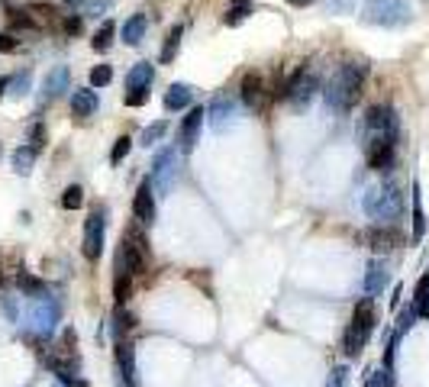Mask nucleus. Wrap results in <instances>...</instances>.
Instances as JSON below:
<instances>
[{
	"instance_id": "f257e3e1",
	"label": "nucleus",
	"mask_w": 429,
	"mask_h": 387,
	"mask_svg": "<svg viewBox=\"0 0 429 387\" xmlns=\"http://www.w3.org/2000/svg\"><path fill=\"white\" fill-rule=\"evenodd\" d=\"M365 78H368V65L362 61H342V65L333 71V78L326 81V103L329 110H336V113H349V110L358 103L362 97V85Z\"/></svg>"
},
{
	"instance_id": "f03ea898",
	"label": "nucleus",
	"mask_w": 429,
	"mask_h": 387,
	"mask_svg": "<svg viewBox=\"0 0 429 387\" xmlns=\"http://www.w3.org/2000/svg\"><path fill=\"white\" fill-rule=\"evenodd\" d=\"M362 207H365V213H368L371 219H378L381 226H387V223H394V219L404 213V194H400V187L397 184L384 181V184L368 187Z\"/></svg>"
},
{
	"instance_id": "7ed1b4c3",
	"label": "nucleus",
	"mask_w": 429,
	"mask_h": 387,
	"mask_svg": "<svg viewBox=\"0 0 429 387\" xmlns=\"http://www.w3.org/2000/svg\"><path fill=\"white\" fill-rule=\"evenodd\" d=\"M375 303H371V297H365V300L355 303V313H352V323H349V329H345L342 336V352L349 355V358H358L365 349V342H368L371 329H375Z\"/></svg>"
},
{
	"instance_id": "20e7f679",
	"label": "nucleus",
	"mask_w": 429,
	"mask_h": 387,
	"mask_svg": "<svg viewBox=\"0 0 429 387\" xmlns=\"http://www.w3.org/2000/svg\"><path fill=\"white\" fill-rule=\"evenodd\" d=\"M358 17L371 26H404L413 20L410 0H365Z\"/></svg>"
},
{
	"instance_id": "39448f33",
	"label": "nucleus",
	"mask_w": 429,
	"mask_h": 387,
	"mask_svg": "<svg viewBox=\"0 0 429 387\" xmlns=\"http://www.w3.org/2000/svg\"><path fill=\"white\" fill-rule=\"evenodd\" d=\"M152 252H149V242L139 229H126L123 233V249H119V258H117V268H126L129 275H143L149 268Z\"/></svg>"
},
{
	"instance_id": "423d86ee",
	"label": "nucleus",
	"mask_w": 429,
	"mask_h": 387,
	"mask_svg": "<svg viewBox=\"0 0 429 387\" xmlns=\"http://www.w3.org/2000/svg\"><path fill=\"white\" fill-rule=\"evenodd\" d=\"M59 316H61V307L52 300V297H33L29 310H26V320H29L26 326L33 329L36 336H52Z\"/></svg>"
},
{
	"instance_id": "0eeeda50",
	"label": "nucleus",
	"mask_w": 429,
	"mask_h": 387,
	"mask_svg": "<svg viewBox=\"0 0 429 387\" xmlns=\"http://www.w3.org/2000/svg\"><path fill=\"white\" fill-rule=\"evenodd\" d=\"M317 87H320V81L313 75H307V68H297L294 75H291V81L284 85V101L294 110H307L310 101L317 97Z\"/></svg>"
},
{
	"instance_id": "6e6552de",
	"label": "nucleus",
	"mask_w": 429,
	"mask_h": 387,
	"mask_svg": "<svg viewBox=\"0 0 429 387\" xmlns=\"http://www.w3.org/2000/svg\"><path fill=\"white\" fill-rule=\"evenodd\" d=\"M107 213L103 207H94L85 219V242H81V252H85L87 261H97L103 252V236H107Z\"/></svg>"
},
{
	"instance_id": "1a4fd4ad",
	"label": "nucleus",
	"mask_w": 429,
	"mask_h": 387,
	"mask_svg": "<svg viewBox=\"0 0 429 387\" xmlns=\"http://www.w3.org/2000/svg\"><path fill=\"white\" fill-rule=\"evenodd\" d=\"M239 117H242V101L229 97V94H219L217 101L210 103V110H207V119H210V126L217 133H226L229 126H236Z\"/></svg>"
},
{
	"instance_id": "9d476101",
	"label": "nucleus",
	"mask_w": 429,
	"mask_h": 387,
	"mask_svg": "<svg viewBox=\"0 0 429 387\" xmlns=\"http://www.w3.org/2000/svg\"><path fill=\"white\" fill-rule=\"evenodd\" d=\"M362 126H365V139H368V136H391V139H394V136H397V113H394V107H384V103L368 107V113H365V119H362Z\"/></svg>"
},
{
	"instance_id": "9b49d317",
	"label": "nucleus",
	"mask_w": 429,
	"mask_h": 387,
	"mask_svg": "<svg viewBox=\"0 0 429 387\" xmlns=\"http://www.w3.org/2000/svg\"><path fill=\"white\" fill-rule=\"evenodd\" d=\"M365 161L371 171H391L394 165V139L391 136H368L365 139Z\"/></svg>"
},
{
	"instance_id": "f8f14e48",
	"label": "nucleus",
	"mask_w": 429,
	"mask_h": 387,
	"mask_svg": "<svg viewBox=\"0 0 429 387\" xmlns=\"http://www.w3.org/2000/svg\"><path fill=\"white\" fill-rule=\"evenodd\" d=\"M175 175H177V152L175 149H161L152 161V184L159 187L161 194H168L171 184H175Z\"/></svg>"
},
{
	"instance_id": "ddd939ff",
	"label": "nucleus",
	"mask_w": 429,
	"mask_h": 387,
	"mask_svg": "<svg viewBox=\"0 0 429 387\" xmlns=\"http://www.w3.org/2000/svg\"><path fill=\"white\" fill-rule=\"evenodd\" d=\"M133 217L139 219L143 226L155 223V197H152V177H149V181H143V184H139V191H136V197H133Z\"/></svg>"
},
{
	"instance_id": "4468645a",
	"label": "nucleus",
	"mask_w": 429,
	"mask_h": 387,
	"mask_svg": "<svg viewBox=\"0 0 429 387\" xmlns=\"http://www.w3.org/2000/svg\"><path fill=\"white\" fill-rule=\"evenodd\" d=\"M239 101L245 103V107L259 110L261 101H265V78L259 75V71H249V75L242 78V87H239Z\"/></svg>"
},
{
	"instance_id": "2eb2a0df",
	"label": "nucleus",
	"mask_w": 429,
	"mask_h": 387,
	"mask_svg": "<svg viewBox=\"0 0 429 387\" xmlns=\"http://www.w3.org/2000/svg\"><path fill=\"white\" fill-rule=\"evenodd\" d=\"M362 242L368 245V249H375V252H387V249L400 245V233L391 226H375V229H365L362 233Z\"/></svg>"
},
{
	"instance_id": "dca6fc26",
	"label": "nucleus",
	"mask_w": 429,
	"mask_h": 387,
	"mask_svg": "<svg viewBox=\"0 0 429 387\" xmlns=\"http://www.w3.org/2000/svg\"><path fill=\"white\" fill-rule=\"evenodd\" d=\"M65 91H68V68L59 65V68H52L49 75H45V81H43V101H59Z\"/></svg>"
},
{
	"instance_id": "f3484780",
	"label": "nucleus",
	"mask_w": 429,
	"mask_h": 387,
	"mask_svg": "<svg viewBox=\"0 0 429 387\" xmlns=\"http://www.w3.org/2000/svg\"><path fill=\"white\" fill-rule=\"evenodd\" d=\"M117 365H119V374H123L126 387H133L136 384V349H133V342H123V339L117 342Z\"/></svg>"
},
{
	"instance_id": "a211bd4d",
	"label": "nucleus",
	"mask_w": 429,
	"mask_h": 387,
	"mask_svg": "<svg viewBox=\"0 0 429 387\" xmlns=\"http://www.w3.org/2000/svg\"><path fill=\"white\" fill-rule=\"evenodd\" d=\"M152 78H155V68H152V61H139V65L129 68L126 91H149V87H152Z\"/></svg>"
},
{
	"instance_id": "6ab92c4d",
	"label": "nucleus",
	"mask_w": 429,
	"mask_h": 387,
	"mask_svg": "<svg viewBox=\"0 0 429 387\" xmlns=\"http://www.w3.org/2000/svg\"><path fill=\"white\" fill-rule=\"evenodd\" d=\"M203 107H194L191 113L184 117V123H181V145L184 149H191L194 143H197V133H201V126H203Z\"/></svg>"
},
{
	"instance_id": "aec40b11",
	"label": "nucleus",
	"mask_w": 429,
	"mask_h": 387,
	"mask_svg": "<svg viewBox=\"0 0 429 387\" xmlns=\"http://www.w3.org/2000/svg\"><path fill=\"white\" fill-rule=\"evenodd\" d=\"M94 110H97V94H94V87H78L75 94H71V113L75 117H91Z\"/></svg>"
},
{
	"instance_id": "412c9836",
	"label": "nucleus",
	"mask_w": 429,
	"mask_h": 387,
	"mask_svg": "<svg viewBox=\"0 0 429 387\" xmlns=\"http://www.w3.org/2000/svg\"><path fill=\"white\" fill-rule=\"evenodd\" d=\"M387 287V265L384 261H371L368 271H365V294L375 297Z\"/></svg>"
},
{
	"instance_id": "4be33fe9",
	"label": "nucleus",
	"mask_w": 429,
	"mask_h": 387,
	"mask_svg": "<svg viewBox=\"0 0 429 387\" xmlns=\"http://www.w3.org/2000/svg\"><path fill=\"white\" fill-rule=\"evenodd\" d=\"M145 29H149V17L145 13H136V17H129L126 23H123V43L126 45H139L143 43V36H145Z\"/></svg>"
},
{
	"instance_id": "5701e85b",
	"label": "nucleus",
	"mask_w": 429,
	"mask_h": 387,
	"mask_svg": "<svg viewBox=\"0 0 429 387\" xmlns=\"http://www.w3.org/2000/svg\"><path fill=\"white\" fill-rule=\"evenodd\" d=\"M191 101H194V87L191 85H171L168 91H165V110H184V107H191Z\"/></svg>"
},
{
	"instance_id": "b1692460",
	"label": "nucleus",
	"mask_w": 429,
	"mask_h": 387,
	"mask_svg": "<svg viewBox=\"0 0 429 387\" xmlns=\"http://www.w3.org/2000/svg\"><path fill=\"white\" fill-rule=\"evenodd\" d=\"M17 287L23 291V297H45L49 294V287H45V281L43 278H36V275H29V271H20L17 275Z\"/></svg>"
},
{
	"instance_id": "393cba45",
	"label": "nucleus",
	"mask_w": 429,
	"mask_h": 387,
	"mask_svg": "<svg viewBox=\"0 0 429 387\" xmlns=\"http://www.w3.org/2000/svg\"><path fill=\"white\" fill-rule=\"evenodd\" d=\"M426 236V213L420 203V184H413V242H420Z\"/></svg>"
},
{
	"instance_id": "a878e982",
	"label": "nucleus",
	"mask_w": 429,
	"mask_h": 387,
	"mask_svg": "<svg viewBox=\"0 0 429 387\" xmlns=\"http://www.w3.org/2000/svg\"><path fill=\"white\" fill-rule=\"evenodd\" d=\"M113 36H117V23H113V20H103L101 29H97V33H94V39H91L94 52H107L110 45H113Z\"/></svg>"
},
{
	"instance_id": "bb28decb",
	"label": "nucleus",
	"mask_w": 429,
	"mask_h": 387,
	"mask_svg": "<svg viewBox=\"0 0 429 387\" xmlns=\"http://www.w3.org/2000/svg\"><path fill=\"white\" fill-rule=\"evenodd\" d=\"M129 294H133L129 271L126 268H117V278H113V300H117V307H123V303L129 300Z\"/></svg>"
},
{
	"instance_id": "cd10ccee",
	"label": "nucleus",
	"mask_w": 429,
	"mask_h": 387,
	"mask_svg": "<svg viewBox=\"0 0 429 387\" xmlns=\"http://www.w3.org/2000/svg\"><path fill=\"white\" fill-rule=\"evenodd\" d=\"M413 307H416V313H420V316H426V320H429V271L423 275L420 281H416V291H413Z\"/></svg>"
},
{
	"instance_id": "c85d7f7f",
	"label": "nucleus",
	"mask_w": 429,
	"mask_h": 387,
	"mask_svg": "<svg viewBox=\"0 0 429 387\" xmlns=\"http://www.w3.org/2000/svg\"><path fill=\"white\" fill-rule=\"evenodd\" d=\"M249 13H252V0H233V7L226 10V17H223V23L226 26H239L249 20Z\"/></svg>"
},
{
	"instance_id": "c756f323",
	"label": "nucleus",
	"mask_w": 429,
	"mask_h": 387,
	"mask_svg": "<svg viewBox=\"0 0 429 387\" xmlns=\"http://www.w3.org/2000/svg\"><path fill=\"white\" fill-rule=\"evenodd\" d=\"M36 155H39V152H36L33 145H23V149H17V152H13V171H17V175H29V171H33Z\"/></svg>"
},
{
	"instance_id": "7c9ffc66",
	"label": "nucleus",
	"mask_w": 429,
	"mask_h": 387,
	"mask_svg": "<svg viewBox=\"0 0 429 387\" xmlns=\"http://www.w3.org/2000/svg\"><path fill=\"white\" fill-rule=\"evenodd\" d=\"M181 26H171L168 29V36H165V45H161V61L168 65V61H175V55H177V45H181Z\"/></svg>"
},
{
	"instance_id": "2f4dec72",
	"label": "nucleus",
	"mask_w": 429,
	"mask_h": 387,
	"mask_svg": "<svg viewBox=\"0 0 429 387\" xmlns=\"http://www.w3.org/2000/svg\"><path fill=\"white\" fill-rule=\"evenodd\" d=\"M168 133V123L165 119H159V123H152V126L143 129V136H139V145H145V149H152L155 143H161V136Z\"/></svg>"
},
{
	"instance_id": "473e14b6",
	"label": "nucleus",
	"mask_w": 429,
	"mask_h": 387,
	"mask_svg": "<svg viewBox=\"0 0 429 387\" xmlns=\"http://www.w3.org/2000/svg\"><path fill=\"white\" fill-rule=\"evenodd\" d=\"M129 329H136V316L129 310H123V307H117V313H113V336L123 339V333H129Z\"/></svg>"
},
{
	"instance_id": "72a5a7b5",
	"label": "nucleus",
	"mask_w": 429,
	"mask_h": 387,
	"mask_svg": "<svg viewBox=\"0 0 429 387\" xmlns=\"http://www.w3.org/2000/svg\"><path fill=\"white\" fill-rule=\"evenodd\" d=\"M81 203H85V191H81L78 184L65 187V194H61V207H65V210H78Z\"/></svg>"
},
{
	"instance_id": "f704fd0d",
	"label": "nucleus",
	"mask_w": 429,
	"mask_h": 387,
	"mask_svg": "<svg viewBox=\"0 0 429 387\" xmlns=\"http://www.w3.org/2000/svg\"><path fill=\"white\" fill-rule=\"evenodd\" d=\"M129 149H133V139H129V136H119L117 143H113V149H110V161L119 165V161L129 155Z\"/></svg>"
},
{
	"instance_id": "c9c22d12",
	"label": "nucleus",
	"mask_w": 429,
	"mask_h": 387,
	"mask_svg": "<svg viewBox=\"0 0 429 387\" xmlns=\"http://www.w3.org/2000/svg\"><path fill=\"white\" fill-rule=\"evenodd\" d=\"M110 81H113V68H110V65L91 68V87H107Z\"/></svg>"
},
{
	"instance_id": "e433bc0d",
	"label": "nucleus",
	"mask_w": 429,
	"mask_h": 387,
	"mask_svg": "<svg viewBox=\"0 0 429 387\" xmlns=\"http://www.w3.org/2000/svg\"><path fill=\"white\" fill-rule=\"evenodd\" d=\"M368 387H394V371L391 368H378L368 374Z\"/></svg>"
},
{
	"instance_id": "4c0bfd02",
	"label": "nucleus",
	"mask_w": 429,
	"mask_h": 387,
	"mask_svg": "<svg viewBox=\"0 0 429 387\" xmlns=\"http://www.w3.org/2000/svg\"><path fill=\"white\" fill-rule=\"evenodd\" d=\"M416 316H420V313H416V307H404V310H400V316H397V329H394V333H400V336H404L407 329L416 323Z\"/></svg>"
},
{
	"instance_id": "58836bf2",
	"label": "nucleus",
	"mask_w": 429,
	"mask_h": 387,
	"mask_svg": "<svg viewBox=\"0 0 429 387\" xmlns=\"http://www.w3.org/2000/svg\"><path fill=\"white\" fill-rule=\"evenodd\" d=\"M29 85H33V71H23V75L20 78H13V81H10V87H13V97H23V94H29Z\"/></svg>"
},
{
	"instance_id": "ea45409f",
	"label": "nucleus",
	"mask_w": 429,
	"mask_h": 387,
	"mask_svg": "<svg viewBox=\"0 0 429 387\" xmlns=\"http://www.w3.org/2000/svg\"><path fill=\"white\" fill-rule=\"evenodd\" d=\"M29 145H33L36 152L45 145V126H43V123H36V126L29 129Z\"/></svg>"
},
{
	"instance_id": "a19ab883",
	"label": "nucleus",
	"mask_w": 429,
	"mask_h": 387,
	"mask_svg": "<svg viewBox=\"0 0 429 387\" xmlns=\"http://www.w3.org/2000/svg\"><path fill=\"white\" fill-rule=\"evenodd\" d=\"M123 101H126V107H143V103L149 101V91H126Z\"/></svg>"
},
{
	"instance_id": "79ce46f5",
	"label": "nucleus",
	"mask_w": 429,
	"mask_h": 387,
	"mask_svg": "<svg viewBox=\"0 0 429 387\" xmlns=\"http://www.w3.org/2000/svg\"><path fill=\"white\" fill-rule=\"evenodd\" d=\"M61 29H65V36H78V33H81V17H75V13H71V17H65Z\"/></svg>"
},
{
	"instance_id": "37998d69",
	"label": "nucleus",
	"mask_w": 429,
	"mask_h": 387,
	"mask_svg": "<svg viewBox=\"0 0 429 387\" xmlns=\"http://www.w3.org/2000/svg\"><path fill=\"white\" fill-rule=\"evenodd\" d=\"M345 378H349V371L339 365V368H333V374H329V387H345Z\"/></svg>"
},
{
	"instance_id": "c03bdc74",
	"label": "nucleus",
	"mask_w": 429,
	"mask_h": 387,
	"mask_svg": "<svg viewBox=\"0 0 429 387\" xmlns=\"http://www.w3.org/2000/svg\"><path fill=\"white\" fill-rule=\"evenodd\" d=\"M17 45L20 43L10 33H0V52H17Z\"/></svg>"
},
{
	"instance_id": "a18cd8bd",
	"label": "nucleus",
	"mask_w": 429,
	"mask_h": 387,
	"mask_svg": "<svg viewBox=\"0 0 429 387\" xmlns=\"http://www.w3.org/2000/svg\"><path fill=\"white\" fill-rule=\"evenodd\" d=\"M287 3H291V7H310L313 0H287Z\"/></svg>"
},
{
	"instance_id": "49530a36",
	"label": "nucleus",
	"mask_w": 429,
	"mask_h": 387,
	"mask_svg": "<svg viewBox=\"0 0 429 387\" xmlns=\"http://www.w3.org/2000/svg\"><path fill=\"white\" fill-rule=\"evenodd\" d=\"M7 87H10V78H0V97L7 94Z\"/></svg>"
},
{
	"instance_id": "de8ad7c7",
	"label": "nucleus",
	"mask_w": 429,
	"mask_h": 387,
	"mask_svg": "<svg viewBox=\"0 0 429 387\" xmlns=\"http://www.w3.org/2000/svg\"><path fill=\"white\" fill-rule=\"evenodd\" d=\"M71 387H87V384H85V381H81V378H78V381H75V384H71Z\"/></svg>"
},
{
	"instance_id": "09e8293b",
	"label": "nucleus",
	"mask_w": 429,
	"mask_h": 387,
	"mask_svg": "<svg viewBox=\"0 0 429 387\" xmlns=\"http://www.w3.org/2000/svg\"><path fill=\"white\" fill-rule=\"evenodd\" d=\"M0 284H3V271H0Z\"/></svg>"
}]
</instances>
